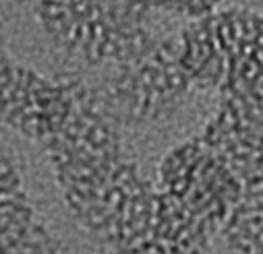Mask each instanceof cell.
<instances>
[{
  "mask_svg": "<svg viewBox=\"0 0 263 254\" xmlns=\"http://www.w3.org/2000/svg\"><path fill=\"white\" fill-rule=\"evenodd\" d=\"M87 138L91 140L93 145H98V147H106V145L110 143V140H112V138H110V130H108V126H106L104 122H102V124H98V126H93Z\"/></svg>",
  "mask_w": 263,
  "mask_h": 254,
  "instance_id": "6da1fadb",
  "label": "cell"
},
{
  "mask_svg": "<svg viewBox=\"0 0 263 254\" xmlns=\"http://www.w3.org/2000/svg\"><path fill=\"white\" fill-rule=\"evenodd\" d=\"M0 188H2V192H21L19 176L17 174H10V176L2 178V182H0Z\"/></svg>",
  "mask_w": 263,
  "mask_h": 254,
  "instance_id": "7a4b0ae2",
  "label": "cell"
},
{
  "mask_svg": "<svg viewBox=\"0 0 263 254\" xmlns=\"http://www.w3.org/2000/svg\"><path fill=\"white\" fill-rule=\"evenodd\" d=\"M154 89H158L162 95L170 89V79H168V75H166V70L164 68H160V70H156V79H154Z\"/></svg>",
  "mask_w": 263,
  "mask_h": 254,
  "instance_id": "3957f363",
  "label": "cell"
},
{
  "mask_svg": "<svg viewBox=\"0 0 263 254\" xmlns=\"http://www.w3.org/2000/svg\"><path fill=\"white\" fill-rule=\"evenodd\" d=\"M64 194H66V201H68V205H71L75 211H77V209H81V205L85 203V196H83L79 190H75V188H68V190H64Z\"/></svg>",
  "mask_w": 263,
  "mask_h": 254,
  "instance_id": "277c9868",
  "label": "cell"
},
{
  "mask_svg": "<svg viewBox=\"0 0 263 254\" xmlns=\"http://www.w3.org/2000/svg\"><path fill=\"white\" fill-rule=\"evenodd\" d=\"M0 174H2V178L10 176V174H15V172H12V167H10V163H8V159H6V155L2 157V165H0Z\"/></svg>",
  "mask_w": 263,
  "mask_h": 254,
  "instance_id": "5b68a950",
  "label": "cell"
},
{
  "mask_svg": "<svg viewBox=\"0 0 263 254\" xmlns=\"http://www.w3.org/2000/svg\"><path fill=\"white\" fill-rule=\"evenodd\" d=\"M122 254H147V248L145 250H139V252H122Z\"/></svg>",
  "mask_w": 263,
  "mask_h": 254,
  "instance_id": "8992f818",
  "label": "cell"
},
{
  "mask_svg": "<svg viewBox=\"0 0 263 254\" xmlns=\"http://www.w3.org/2000/svg\"><path fill=\"white\" fill-rule=\"evenodd\" d=\"M261 254H263V248H261Z\"/></svg>",
  "mask_w": 263,
  "mask_h": 254,
  "instance_id": "52a82bcc",
  "label": "cell"
}]
</instances>
